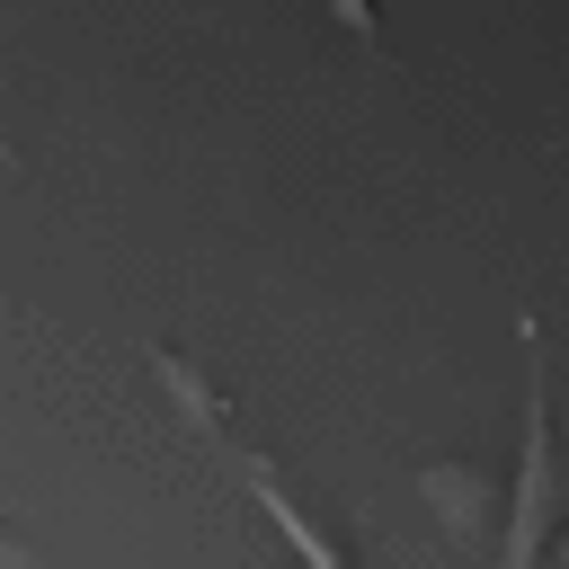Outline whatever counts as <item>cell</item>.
Segmentation results:
<instances>
[{
	"label": "cell",
	"instance_id": "cell-1",
	"mask_svg": "<svg viewBox=\"0 0 569 569\" xmlns=\"http://www.w3.org/2000/svg\"><path fill=\"white\" fill-rule=\"evenodd\" d=\"M516 347H525V436H516V489H507L498 560H507V569H533L542 542L560 533V445H551V365H542V329L516 320Z\"/></svg>",
	"mask_w": 569,
	"mask_h": 569
},
{
	"label": "cell",
	"instance_id": "cell-2",
	"mask_svg": "<svg viewBox=\"0 0 569 569\" xmlns=\"http://www.w3.org/2000/svg\"><path fill=\"white\" fill-rule=\"evenodd\" d=\"M418 498H427V516H436L453 542L507 533V525H498V489H489V471H471V462H427V471H418Z\"/></svg>",
	"mask_w": 569,
	"mask_h": 569
},
{
	"label": "cell",
	"instance_id": "cell-3",
	"mask_svg": "<svg viewBox=\"0 0 569 569\" xmlns=\"http://www.w3.org/2000/svg\"><path fill=\"white\" fill-rule=\"evenodd\" d=\"M231 462H240V480H249V498L267 507V525H276V533H284V542H293V551H302L311 569H338V542H329V533H320V525H311V516L293 507V489L276 480V462H267V453H231Z\"/></svg>",
	"mask_w": 569,
	"mask_h": 569
},
{
	"label": "cell",
	"instance_id": "cell-4",
	"mask_svg": "<svg viewBox=\"0 0 569 569\" xmlns=\"http://www.w3.org/2000/svg\"><path fill=\"white\" fill-rule=\"evenodd\" d=\"M151 373H160V391L178 400V418H187V427H196V436H204L213 453H231V427H222V400H213V391L196 382V365H187V356H169V347H151Z\"/></svg>",
	"mask_w": 569,
	"mask_h": 569
},
{
	"label": "cell",
	"instance_id": "cell-5",
	"mask_svg": "<svg viewBox=\"0 0 569 569\" xmlns=\"http://www.w3.org/2000/svg\"><path fill=\"white\" fill-rule=\"evenodd\" d=\"M320 9H329V18H338L356 44H382V18H373V0H320Z\"/></svg>",
	"mask_w": 569,
	"mask_h": 569
},
{
	"label": "cell",
	"instance_id": "cell-6",
	"mask_svg": "<svg viewBox=\"0 0 569 569\" xmlns=\"http://www.w3.org/2000/svg\"><path fill=\"white\" fill-rule=\"evenodd\" d=\"M551 551H560V560H569V525H560V533H551Z\"/></svg>",
	"mask_w": 569,
	"mask_h": 569
}]
</instances>
